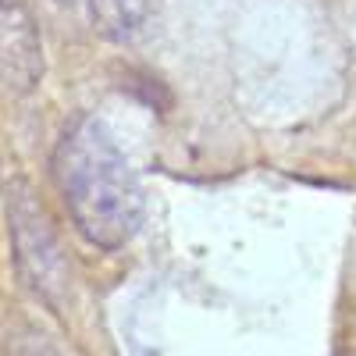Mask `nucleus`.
I'll use <instances>...</instances> for the list:
<instances>
[{
	"label": "nucleus",
	"mask_w": 356,
	"mask_h": 356,
	"mask_svg": "<svg viewBox=\"0 0 356 356\" xmlns=\"http://www.w3.org/2000/svg\"><path fill=\"white\" fill-rule=\"evenodd\" d=\"M43 79V43L25 0H0V89L33 93Z\"/></svg>",
	"instance_id": "3"
},
{
	"label": "nucleus",
	"mask_w": 356,
	"mask_h": 356,
	"mask_svg": "<svg viewBox=\"0 0 356 356\" xmlns=\"http://www.w3.org/2000/svg\"><path fill=\"white\" fill-rule=\"evenodd\" d=\"M54 182L65 196L75 228L100 250H122L143 221V186L93 114H79L54 150Z\"/></svg>",
	"instance_id": "1"
},
{
	"label": "nucleus",
	"mask_w": 356,
	"mask_h": 356,
	"mask_svg": "<svg viewBox=\"0 0 356 356\" xmlns=\"http://www.w3.org/2000/svg\"><path fill=\"white\" fill-rule=\"evenodd\" d=\"M97 33L111 43H139L154 29L157 0H86Z\"/></svg>",
	"instance_id": "4"
},
{
	"label": "nucleus",
	"mask_w": 356,
	"mask_h": 356,
	"mask_svg": "<svg viewBox=\"0 0 356 356\" xmlns=\"http://www.w3.org/2000/svg\"><path fill=\"white\" fill-rule=\"evenodd\" d=\"M8 221H11V239H15V260L18 271L29 282L40 300L54 310H61L68 300V260L65 250L57 243V235L47 221V214L40 211V203L33 200L25 186L11 189L8 200Z\"/></svg>",
	"instance_id": "2"
}]
</instances>
